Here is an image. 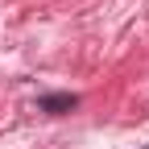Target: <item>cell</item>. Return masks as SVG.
<instances>
[{
    "mask_svg": "<svg viewBox=\"0 0 149 149\" xmlns=\"http://www.w3.org/2000/svg\"><path fill=\"white\" fill-rule=\"evenodd\" d=\"M74 104H79L74 95H46V100H42V108H46V112H70Z\"/></svg>",
    "mask_w": 149,
    "mask_h": 149,
    "instance_id": "6da1fadb",
    "label": "cell"
}]
</instances>
